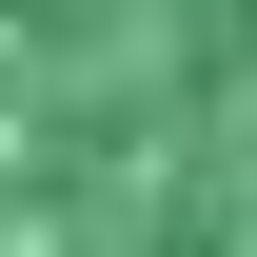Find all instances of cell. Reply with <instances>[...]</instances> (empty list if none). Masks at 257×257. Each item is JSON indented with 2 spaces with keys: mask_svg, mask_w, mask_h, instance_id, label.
<instances>
[{
  "mask_svg": "<svg viewBox=\"0 0 257 257\" xmlns=\"http://www.w3.org/2000/svg\"><path fill=\"white\" fill-rule=\"evenodd\" d=\"M0 257H257V0H0Z\"/></svg>",
  "mask_w": 257,
  "mask_h": 257,
  "instance_id": "1",
  "label": "cell"
}]
</instances>
